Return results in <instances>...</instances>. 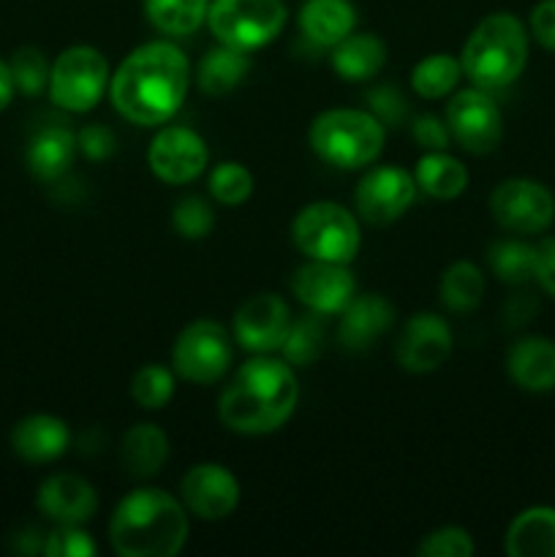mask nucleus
<instances>
[{
    "mask_svg": "<svg viewBox=\"0 0 555 557\" xmlns=\"http://www.w3.org/2000/svg\"><path fill=\"white\" fill-rule=\"evenodd\" d=\"M190 85V65L183 49L169 41L136 47L109 79V98L128 123L163 125L180 112Z\"/></svg>",
    "mask_w": 555,
    "mask_h": 557,
    "instance_id": "obj_1",
    "label": "nucleus"
},
{
    "mask_svg": "<svg viewBox=\"0 0 555 557\" xmlns=\"http://www.w3.org/2000/svg\"><path fill=\"white\" fill-rule=\"evenodd\" d=\"M297 403L299 384L286 359L259 354L234 370L218 400V417L232 433L270 435L292 419Z\"/></svg>",
    "mask_w": 555,
    "mask_h": 557,
    "instance_id": "obj_2",
    "label": "nucleus"
},
{
    "mask_svg": "<svg viewBox=\"0 0 555 557\" xmlns=\"http://www.w3.org/2000/svg\"><path fill=\"white\" fill-rule=\"evenodd\" d=\"M109 542L120 557H174L188 542V509L158 487L125 495L109 520Z\"/></svg>",
    "mask_w": 555,
    "mask_h": 557,
    "instance_id": "obj_3",
    "label": "nucleus"
},
{
    "mask_svg": "<svg viewBox=\"0 0 555 557\" xmlns=\"http://www.w3.org/2000/svg\"><path fill=\"white\" fill-rule=\"evenodd\" d=\"M528 63V30L509 11L482 16L462 44V74L482 90L520 79Z\"/></svg>",
    "mask_w": 555,
    "mask_h": 557,
    "instance_id": "obj_4",
    "label": "nucleus"
},
{
    "mask_svg": "<svg viewBox=\"0 0 555 557\" xmlns=\"http://www.w3.org/2000/svg\"><path fill=\"white\" fill-rule=\"evenodd\" d=\"M308 141L330 166L362 169L384 150V125L365 109H326L310 123Z\"/></svg>",
    "mask_w": 555,
    "mask_h": 557,
    "instance_id": "obj_5",
    "label": "nucleus"
},
{
    "mask_svg": "<svg viewBox=\"0 0 555 557\" xmlns=\"http://www.w3.org/2000/svg\"><path fill=\"white\" fill-rule=\"evenodd\" d=\"M292 239L313 261L351 264L359 253L362 232L354 212L337 201H313L303 207L292 223Z\"/></svg>",
    "mask_w": 555,
    "mask_h": 557,
    "instance_id": "obj_6",
    "label": "nucleus"
},
{
    "mask_svg": "<svg viewBox=\"0 0 555 557\" xmlns=\"http://www.w3.org/2000/svg\"><path fill=\"white\" fill-rule=\"evenodd\" d=\"M207 25L218 44L254 52L281 36L286 5L283 0H212Z\"/></svg>",
    "mask_w": 555,
    "mask_h": 557,
    "instance_id": "obj_7",
    "label": "nucleus"
},
{
    "mask_svg": "<svg viewBox=\"0 0 555 557\" xmlns=\"http://www.w3.org/2000/svg\"><path fill=\"white\" fill-rule=\"evenodd\" d=\"M109 63L96 47L76 44L54 58L49 71V98L65 112H90L109 90Z\"/></svg>",
    "mask_w": 555,
    "mask_h": 557,
    "instance_id": "obj_8",
    "label": "nucleus"
},
{
    "mask_svg": "<svg viewBox=\"0 0 555 557\" xmlns=\"http://www.w3.org/2000/svg\"><path fill=\"white\" fill-rule=\"evenodd\" d=\"M234 359L232 335L212 319H199L185 326L172 346L174 373L190 384L210 386L229 373Z\"/></svg>",
    "mask_w": 555,
    "mask_h": 557,
    "instance_id": "obj_9",
    "label": "nucleus"
},
{
    "mask_svg": "<svg viewBox=\"0 0 555 557\" xmlns=\"http://www.w3.org/2000/svg\"><path fill=\"white\" fill-rule=\"evenodd\" d=\"M444 123L452 139L471 156H488L501 145V136H504L498 103L490 98V90L477 85L452 96L444 109Z\"/></svg>",
    "mask_w": 555,
    "mask_h": 557,
    "instance_id": "obj_10",
    "label": "nucleus"
},
{
    "mask_svg": "<svg viewBox=\"0 0 555 557\" xmlns=\"http://www.w3.org/2000/svg\"><path fill=\"white\" fill-rule=\"evenodd\" d=\"M490 212L506 232L542 234L555 221V196L536 180L511 177L490 194Z\"/></svg>",
    "mask_w": 555,
    "mask_h": 557,
    "instance_id": "obj_11",
    "label": "nucleus"
},
{
    "mask_svg": "<svg viewBox=\"0 0 555 557\" xmlns=\"http://www.w3.org/2000/svg\"><path fill=\"white\" fill-rule=\"evenodd\" d=\"M417 196L414 174L400 166H375L362 174L354 190L357 215L370 226H390L408 212Z\"/></svg>",
    "mask_w": 555,
    "mask_h": 557,
    "instance_id": "obj_12",
    "label": "nucleus"
},
{
    "mask_svg": "<svg viewBox=\"0 0 555 557\" xmlns=\"http://www.w3.org/2000/svg\"><path fill=\"white\" fill-rule=\"evenodd\" d=\"M150 172L166 185H185L207 166V145L194 128L166 125L156 134L147 150Z\"/></svg>",
    "mask_w": 555,
    "mask_h": 557,
    "instance_id": "obj_13",
    "label": "nucleus"
},
{
    "mask_svg": "<svg viewBox=\"0 0 555 557\" xmlns=\"http://www.w3.org/2000/svg\"><path fill=\"white\" fill-rule=\"evenodd\" d=\"M292 321V310L278 294H254L234 313V337L245 351H281Z\"/></svg>",
    "mask_w": 555,
    "mask_h": 557,
    "instance_id": "obj_14",
    "label": "nucleus"
},
{
    "mask_svg": "<svg viewBox=\"0 0 555 557\" xmlns=\"http://www.w3.org/2000/svg\"><path fill=\"white\" fill-rule=\"evenodd\" d=\"M180 500L199 520H226L239 504V482L218 462H199L180 482Z\"/></svg>",
    "mask_w": 555,
    "mask_h": 557,
    "instance_id": "obj_15",
    "label": "nucleus"
},
{
    "mask_svg": "<svg viewBox=\"0 0 555 557\" xmlns=\"http://www.w3.org/2000/svg\"><path fill=\"white\" fill-rule=\"evenodd\" d=\"M292 292L313 313L337 315L357 294V281H354L348 264L310 259L308 264L294 272Z\"/></svg>",
    "mask_w": 555,
    "mask_h": 557,
    "instance_id": "obj_16",
    "label": "nucleus"
},
{
    "mask_svg": "<svg viewBox=\"0 0 555 557\" xmlns=\"http://www.w3.org/2000/svg\"><path fill=\"white\" fill-rule=\"evenodd\" d=\"M452 330L441 315L417 313L403 326L395 346V359L406 373H433L449 359Z\"/></svg>",
    "mask_w": 555,
    "mask_h": 557,
    "instance_id": "obj_17",
    "label": "nucleus"
},
{
    "mask_svg": "<svg viewBox=\"0 0 555 557\" xmlns=\"http://www.w3.org/2000/svg\"><path fill=\"white\" fill-rule=\"evenodd\" d=\"M36 506L54 525H85L98 511V495L76 473H52L38 487Z\"/></svg>",
    "mask_w": 555,
    "mask_h": 557,
    "instance_id": "obj_18",
    "label": "nucleus"
},
{
    "mask_svg": "<svg viewBox=\"0 0 555 557\" xmlns=\"http://www.w3.org/2000/svg\"><path fill=\"white\" fill-rule=\"evenodd\" d=\"M337 341L348 351H365L395 324V305L381 294H354L351 302L341 310Z\"/></svg>",
    "mask_w": 555,
    "mask_h": 557,
    "instance_id": "obj_19",
    "label": "nucleus"
},
{
    "mask_svg": "<svg viewBox=\"0 0 555 557\" xmlns=\"http://www.w3.org/2000/svg\"><path fill=\"white\" fill-rule=\"evenodd\" d=\"M71 444L69 424L49 413H33L20 419L11 430V449L20 460L33 466H47L60 460Z\"/></svg>",
    "mask_w": 555,
    "mask_h": 557,
    "instance_id": "obj_20",
    "label": "nucleus"
},
{
    "mask_svg": "<svg viewBox=\"0 0 555 557\" xmlns=\"http://www.w3.org/2000/svg\"><path fill=\"white\" fill-rule=\"evenodd\" d=\"M506 373L520 389L544 395L555 389V343L550 337H520L506 354Z\"/></svg>",
    "mask_w": 555,
    "mask_h": 557,
    "instance_id": "obj_21",
    "label": "nucleus"
},
{
    "mask_svg": "<svg viewBox=\"0 0 555 557\" xmlns=\"http://www.w3.org/2000/svg\"><path fill=\"white\" fill-rule=\"evenodd\" d=\"M76 150V134L65 123H49L41 125L36 134L27 141V169L41 183H54L69 172L74 163Z\"/></svg>",
    "mask_w": 555,
    "mask_h": 557,
    "instance_id": "obj_22",
    "label": "nucleus"
},
{
    "mask_svg": "<svg viewBox=\"0 0 555 557\" xmlns=\"http://www.w3.org/2000/svg\"><path fill=\"white\" fill-rule=\"evenodd\" d=\"M357 25L351 0H305L299 9V30L316 47H335Z\"/></svg>",
    "mask_w": 555,
    "mask_h": 557,
    "instance_id": "obj_23",
    "label": "nucleus"
},
{
    "mask_svg": "<svg viewBox=\"0 0 555 557\" xmlns=\"http://www.w3.org/2000/svg\"><path fill=\"white\" fill-rule=\"evenodd\" d=\"M511 557H555V509L531 506L511 520L504 539Z\"/></svg>",
    "mask_w": 555,
    "mask_h": 557,
    "instance_id": "obj_24",
    "label": "nucleus"
},
{
    "mask_svg": "<svg viewBox=\"0 0 555 557\" xmlns=\"http://www.w3.org/2000/svg\"><path fill=\"white\" fill-rule=\"evenodd\" d=\"M386 65V44L375 33H348L332 47V69L346 82H365Z\"/></svg>",
    "mask_w": 555,
    "mask_h": 557,
    "instance_id": "obj_25",
    "label": "nucleus"
},
{
    "mask_svg": "<svg viewBox=\"0 0 555 557\" xmlns=\"http://www.w3.org/2000/svg\"><path fill=\"white\" fill-rule=\"evenodd\" d=\"M250 71V58L243 49H234L221 44L210 49L196 65V85L205 96L223 98L232 90H237Z\"/></svg>",
    "mask_w": 555,
    "mask_h": 557,
    "instance_id": "obj_26",
    "label": "nucleus"
},
{
    "mask_svg": "<svg viewBox=\"0 0 555 557\" xmlns=\"http://www.w3.org/2000/svg\"><path fill=\"white\" fill-rule=\"evenodd\" d=\"M169 460V438L158 424H134L120 446V462L134 479L156 476Z\"/></svg>",
    "mask_w": 555,
    "mask_h": 557,
    "instance_id": "obj_27",
    "label": "nucleus"
},
{
    "mask_svg": "<svg viewBox=\"0 0 555 557\" xmlns=\"http://www.w3.org/2000/svg\"><path fill=\"white\" fill-rule=\"evenodd\" d=\"M414 183L439 201L457 199L468 185V169L446 150L424 152L414 169Z\"/></svg>",
    "mask_w": 555,
    "mask_h": 557,
    "instance_id": "obj_28",
    "label": "nucleus"
},
{
    "mask_svg": "<svg viewBox=\"0 0 555 557\" xmlns=\"http://www.w3.org/2000/svg\"><path fill=\"white\" fill-rule=\"evenodd\" d=\"M210 0H145V16L163 36H190L207 22Z\"/></svg>",
    "mask_w": 555,
    "mask_h": 557,
    "instance_id": "obj_29",
    "label": "nucleus"
},
{
    "mask_svg": "<svg viewBox=\"0 0 555 557\" xmlns=\"http://www.w3.org/2000/svg\"><path fill=\"white\" fill-rule=\"evenodd\" d=\"M484 299V275L471 261H455L441 277V302L452 313H471Z\"/></svg>",
    "mask_w": 555,
    "mask_h": 557,
    "instance_id": "obj_30",
    "label": "nucleus"
},
{
    "mask_svg": "<svg viewBox=\"0 0 555 557\" xmlns=\"http://www.w3.org/2000/svg\"><path fill=\"white\" fill-rule=\"evenodd\" d=\"M462 76L460 58H452L446 52L428 54V58L419 60L411 71V87L419 98H446L457 87Z\"/></svg>",
    "mask_w": 555,
    "mask_h": 557,
    "instance_id": "obj_31",
    "label": "nucleus"
},
{
    "mask_svg": "<svg viewBox=\"0 0 555 557\" xmlns=\"http://www.w3.org/2000/svg\"><path fill=\"white\" fill-rule=\"evenodd\" d=\"M490 270L495 277L509 286H522L533 281V267H536V245L520 243V239H501L490 248Z\"/></svg>",
    "mask_w": 555,
    "mask_h": 557,
    "instance_id": "obj_32",
    "label": "nucleus"
},
{
    "mask_svg": "<svg viewBox=\"0 0 555 557\" xmlns=\"http://www.w3.org/2000/svg\"><path fill=\"white\" fill-rule=\"evenodd\" d=\"M324 315L313 313L310 310L308 315H299L297 321H292L288 326V335L283 341L281 351L283 359L288 364H310L324 348Z\"/></svg>",
    "mask_w": 555,
    "mask_h": 557,
    "instance_id": "obj_33",
    "label": "nucleus"
},
{
    "mask_svg": "<svg viewBox=\"0 0 555 557\" xmlns=\"http://www.w3.org/2000/svg\"><path fill=\"white\" fill-rule=\"evenodd\" d=\"M131 397L145 411H158L174 397V375L163 364H145L131 379Z\"/></svg>",
    "mask_w": 555,
    "mask_h": 557,
    "instance_id": "obj_34",
    "label": "nucleus"
},
{
    "mask_svg": "<svg viewBox=\"0 0 555 557\" xmlns=\"http://www.w3.org/2000/svg\"><path fill=\"white\" fill-rule=\"evenodd\" d=\"M210 194L218 205L239 207L254 194V174L237 161H223L210 174Z\"/></svg>",
    "mask_w": 555,
    "mask_h": 557,
    "instance_id": "obj_35",
    "label": "nucleus"
},
{
    "mask_svg": "<svg viewBox=\"0 0 555 557\" xmlns=\"http://www.w3.org/2000/svg\"><path fill=\"white\" fill-rule=\"evenodd\" d=\"M11 76L22 96H41L49 87V71L52 65L47 63V54L38 47H20L9 60Z\"/></svg>",
    "mask_w": 555,
    "mask_h": 557,
    "instance_id": "obj_36",
    "label": "nucleus"
},
{
    "mask_svg": "<svg viewBox=\"0 0 555 557\" xmlns=\"http://www.w3.org/2000/svg\"><path fill=\"white\" fill-rule=\"evenodd\" d=\"M172 226L180 237L205 239L212 232V226H215V212H212V207L201 196H183L174 205Z\"/></svg>",
    "mask_w": 555,
    "mask_h": 557,
    "instance_id": "obj_37",
    "label": "nucleus"
},
{
    "mask_svg": "<svg viewBox=\"0 0 555 557\" xmlns=\"http://www.w3.org/2000/svg\"><path fill=\"white\" fill-rule=\"evenodd\" d=\"M473 553H477V544L468 536V531L457 525H446L428 533L417 547L419 557H468Z\"/></svg>",
    "mask_w": 555,
    "mask_h": 557,
    "instance_id": "obj_38",
    "label": "nucleus"
},
{
    "mask_svg": "<svg viewBox=\"0 0 555 557\" xmlns=\"http://www.w3.org/2000/svg\"><path fill=\"white\" fill-rule=\"evenodd\" d=\"M96 553L90 533L82 531V525H58L44 539L47 557H92Z\"/></svg>",
    "mask_w": 555,
    "mask_h": 557,
    "instance_id": "obj_39",
    "label": "nucleus"
},
{
    "mask_svg": "<svg viewBox=\"0 0 555 557\" xmlns=\"http://www.w3.org/2000/svg\"><path fill=\"white\" fill-rule=\"evenodd\" d=\"M368 101L370 109H373L370 114H373L381 125H397L406 117V101H403V96L392 85H381L375 87V90H370Z\"/></svg>",
    "mask_w": 555,
    "mask_h": 557,
    "instance_id": "obj_40",
    "label": "nucleus"
},
{
    "mask_svg": "<svg viewBox=\"0 0 555 557\" xmlns=\"http://www.w3.org/2000/svg\"><path fill=\"white\" fill-rule=\"evenodd\" d=\"M76 145H79V150L85 152L90 161H107L114 152V147H118V139H114L112 128L92 123L85 125V128L76 134Z\"/></svg>",
    "mask_w": 555,
    "mask_h": 557,
    "instance_id": "obj_41",
    "label": "nucleus"
},
{
    "mask_svg": "<svg viewBox=\"0 0 555 557\" xmlns=\"http://www.w3.org/2000/svg\"><path fill=\"white\" fill-rule=\"evenodd\" d=\"M411 134H414V141H417V145L428 152L446 150V147H449V139H452L446 123L441 117H435V114H422V117L414 120Z\"/></svg>",
    "mask_w": 555,
    "mask_h": 557,
    "instance_id": "obj_42",
    "label": "nucleus"
},
{
    "mask_svg": "<svg viewBox=\"0 0 555 557\" xmlns=\"http://www.w3.org/2000/svg\"><path fill=\"white\" fill-rule=\"evenodd\" d=\"M531 36L542 44L544 49L555 52V0H539L531 11Z\"/></svg>",
    "mask_w": 555,
    "mask_h": 557,
    "instance_id": "obj_43",
    "label": "nucleus"
},
{
    "mask_svg": "<svg viewBox=\"0 0 555 557\" xmlns=\"http://www.w3.org/2000/svg\"><path fill=\"white\" fill-rule=\"evenodd\" d=\"M533 281L555 299V237L542 239L536 245V267H533Z\"/></svg>",
    "mask_w": 555,
    "mask_h": 557,
    "instance_id": "obj_44",
    "label": "nucleus"
},
{
    "mask_svg": "<svg viewBox=\"0 0 555 557\" xmlns=\"http://www.w3.org/2000/svg\"><path fill=\"white\" fill-rule=\"evenodd\" d=\"M14 92H16V85H14V76H11L9 63H5V60H0V112L9 107L11 98H14Z\"/></svg>",
    "mask_w": 555,
    "mask_h": 557,
    "instance_id": "obj_45",
    "label": "nucleus"
}]
</instances>
